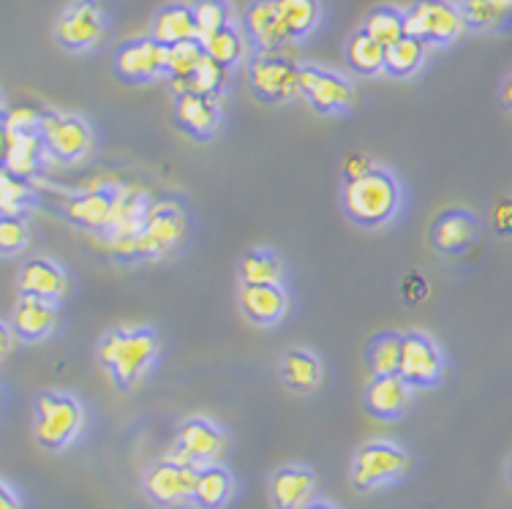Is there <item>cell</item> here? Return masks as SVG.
<instances>
[{"mask_svg": "<svg viewBox=\"0 0 512 509\" xmlns=\"http://www.w3.org/2000/svg\"><path fill=\"white\" fill-rule=\"evenodd\" d=\"M158 335L153 330H112L101 338L99 360L112 373V379L128 390L156 363Z\"/></svg>", "mask_w": 512, "mask_h": 509, "instance_id": "6da1fadb", "label": "cell"}, {"mask_svg": "<svg viewBox=\"0 0 512 509\" xmlns=\"http://www.w3.org/2000/svg\"><path fill=\"white\" fill-rule=\"evenodd\" d=\"M186 235V216L175 202H161L150 210L139 235L112 240V254L118 259H158L172 254Z\"/></svg>", "mask_w": 512, "mask_h": 509, "instance_id": "7a4b0ae2", "label": "cell"}, {"mask_svg": "<svg viewBox=\"0 0 512 509\" xmlns=\"http://www.w3.org/2000/svg\"><path fill=\"white\" fill-rule=\"evenodd\" d=\"M401 188L390 172L374 169L368 177L352 180L344 188V210L357 226H382L398 213Z\"/></svg>", "mask_w": 512, "mask_h": 509, "instance_id": "3957f363", "label": "cell"}, {"mask_svg": "<svg viewBox=\"0 0 512 509\" xmlns=\"http://www.w3.org/2000/svg\"><path fill=\"white\" fill-rule=\"evenodd\" d=\"M248 82L256 98L267 104H284L303 96V66L284 52H259L248 66Z\"/></svg>", "mask_w": 512, "mask_h": 509, "instance_id": "277c9868", "label": "cell"}, {"mask_svg": "<svg viewBox=\"0 0 512 509\" xmlns=\"http://www.w3.org/2000/svg\"><path fill=\"white\" fill-rule=\"evenodd\" d=\"M85 425V412L77 398L66 392H44L36 401V441L44 450H63L77 439Z\"/></svg>", "mask_w": 512, "mask_h": 509, "instance_id": "5b68a950", "label": "cell"}, {"mask_svg": "<svg viewBox=\"0 0 512 509\" xmlns=\"http://www.w3.org/2000/svg\"><path fill=\"white\" fill-rule=\"evenodd\" d=\"M404 17L406 36L420 39L423 44H450L466 28L461 9L450 0H414Z\"/></svg>", "mask_w": 512, "mask_h": 509, "instance_id": "8992f818", "label": "cell"}, {"mask_svg": "<svg viewBox=\"0 0 512 509\" xmlns=\"http://www.w3.org/2000/svg\"><path fill=\"white\" fill-rule=\"evenodd\" d=\"M409 466V458L401 447L390 441H368L355 455L352 463V482L357 490L379 488L384 482H393L401 477Z\"/></svg>", "mask_w": 512, "mask_h": 509, "instance_id": "52a82bcc", "label": "cell"}, {"mask_svg": "<svg viewBox=\"0 0 512 509\" xmlns=\"http://www.w3.org/2000/svg\"><path fill=\"white\" fill-rule=\"evenodd\" d=\"M41 137L47 150L60 161H79L93 147V131L88 123L77 115H63V112H44Z\"/></svg>", "mask_w": 512, "mask_h": 509, "instance_id": "ba28073f", "label": "cell"}, {"mask_svg": "<svg viewBox=\"0 0 512 509\" xmlns=\"http://www.w3.org/2000/svg\"><path fill=\"white\" fill-rule=\"evenodd\" d=\"M101 36H104V11L99 0H74L55 25V39L60 47L71 52L96 47Z\"/></svg>", "mask_w": 512, "mask_h": 509, "instance_id": "9c48e42d", "label": "cell"}, {"mask_svg": "<svg viewBox=\"0 0 512 509\" xmlns=\"http://www.w3.org/2000/svg\"><path fill=\"white\" fill-rule=\"evenodd\" d=\"M444 360L439 346L431 335L412 330L401 341V368L398 373L404 376L412 387H431L442 376Z\"/></svg>", "mask_w": 512, "mask_h": 509, "instance_id": "30bf717a", "label": "cell"}, {"mask_svg": "<svg viewBox=\"0 0 512 509\" xmlns=\"http://www.w3.org/2000/svg\"><path fill=\"white\" fill-rule=\"evenodd\" d=\"M224 450H227L224 433L218 431L213 422L202 420V417H191V420H186L178 428V436H175V455H172L169 461L197 466V463L216 461Z\"/></svg>", "mask_w": 512, "mask_h": 509, "instance_id": "8fae6325", "label": "cell"}, {"mask_svg": "<svg viewBox=\"0 0 512 509\" xmlns=\"http://www.w3.org/2000/svg\"><path fill=\"white\" fill-rule=\"evenodd\" d=\"M169 47L156 39H134L123 44L115 55V71L126 82H150L167 74Z\"/></svg>", "mask_w": 512, "mask_h": 509, "instance_id": "7c38bea8", "label": "cell"}, {"mask_svg": "<svg viewBox=\"0 0 512 509\" xmlns=\"http://www.w3.org/2000/svg\"><path fill=\"white\" fill-rule=\"evenodd\" d=\"M303 96L308 104L322 112V115H338L352 107L355 101V88L338 77L333 71L316 69V66H303Z\"/></svg>", "mask_w": 512, "mask_h": 509, "instance_id": "4fadbf2b", "label": "cell"}, {"mask_svg": "<svg viewBox=\"0 0 512 509\" xmlns=\"http://www.w3.org/2000/svg\"><path fill=\"white\" fill-rule=\"evenodd\" d=\"M197 480V466H188V463L178 461H161L150 469L145 485H148L150 499L156 501V504L172 507V504H180V501L194 499Z\"/></svg>", "mask_w": 512, "mask_h": 509, "instance_id": "5bb4252c", "label": "cell"}, {"mask_svg": "<svg viewBox=\"0 0 512 509\" xmlns=\"http://www.w3.org/2000/svg\"><path fill=\"white\" fill-rule=\"evenodd\" d=\"M243 28L262 52H284L286 44L292 41L278 11V0H251L243 14Z\"/></svg>", "mask_w": 512, "mask_h": 509, "instance_id": "9a60e30c", "label": "cell"}, {"mask_svg": "<svg viewBox=\"0 0 512 509\" xmlns=\"http://www.w3.org/2000/svg\"><path fill=\"white\" fill-rule=\"evenodd\" d=\"M63 216L71 224L90 229V232H109L115 221V207H118V188H101V191H85V194L63 199Z\"/></svg>", "mask_w": 512, "mask_h": 509, "instance_id": "2e32d148", "label": "cell"}, {"mask_svg": "<svg viewBox=\"0 0 512 509\" xmlns=\"http://www.w3.org/2000/svg\"><path fill=\"white\" fill-rule=\"evenodd\" d=\"M477 240H480V224L466 210H444L431 226V243L439 254H463Z\"/></svg>", "mask_w": 512, "mask_h": 509, "instance_id": "e0dca14e", "label": "cell"}, {"mask_svg": "<svg viewBox=\"0 0 512 509\" xmlns=\"http://www.w3.org/2000/svg\"><path fill=\"white\" fill-rule=\"evenodd\" d=\"M412 401V384L401 373L393 376H374V382L365 390V406L379 420H395L409 409Z\"/></svg>", "mask_w": 512, "mask_h": 509, "instance_id": "ac0fdd59", "label": "cell"}, {"mask_svg": "<svg viewBox=\"0 0 512 509\" xmlns=\"http://www.w3.org/2000/svg\"><path fill=\"white\" fill-rule=\"evenodd\" d=\"M58 322V311L55 303L50 300H41V297H28L22 294L14 311H11V330L22 341H41L55 330Z\"/></svg>", "mask_w": 512, "mask_h": 509, "instance_id": "d6986e66", "label": "cell"}, {"mask_svg": "<svg viewBox=\"0 0 512 509\" xmlns=\"http://www.w3.org/2000/svg\"><path fill=\"white\" fill-rule=\"evenodd\" d=\"M20 292L28 297H41V300H50L58 303L60 297L69 289V278L63 273V267H58L50 259H28L20 267Z\"/></svg>", "mask_w": 512, "mask_h": 509, "instance_id": "ffe728a7", "label": "cell"}, {"mask_svg": "<svg viewBox=\"0 0 512 509\" xmlns=\"http://www.w3.org/2000/svg\"><path fill=\"white\" fill-rule=\"evenodd\" d=\"M286 308H289V297L284 286L243 284L240 289V311L251 324H259V327L278 324L286 316Z\"/></svg>", "mask_w": 512, "mask_h": 509, "instance_id": "44dd1931", "label": "cell"}, {"mask_svg": "<svg viewBox=\"0 0 512 509\" xmlns=\"http://www.w3.org/2000/svg\"><path fill=\"white\" fill-rule=\"evenodd\" d=\"M44 150H47V145H44L41 131H36V134H22V131L3 128V169L11 172L14 177L28 180L39 169Z\"/></svg>", "mask_w": 512, "mask_h": 509, "instance_id": "7402d4cb", "label": "cell"}, {"mask_svg": "<svg viewBox=\"0 0 512 509\" xmlns=\"http://www.w3.org/2000/svg\"><path fill=\"white\" fill-rule=\"evenodd\" d=\"M175 120L186 134L205 139L218 128L221 112H218L216 98L183 93V96L175 98Z\"/></svg>", "mask_w": 512, "mask_h": 509, "instance_id": "603a6c76", "label": "cell"}, {"mask_svg": "<svg viewBox=\"0 0 512 509\" xmlns=\"http://www.w3.org/2000/svg\"><path fill=\"white\" fill-rule=\"evenodd\" d=\"M150 39H156L164 47H175V44H183V41L199 39L194 9L183 6V3H169V6H164L153 17Z\"/></svg>", "mask_w": 512, "mask_h": 509, "instance_id": "cb8c5ba5", "label": "cell"}, {"mask_svg": "<svg viewBox=\"0 0 512 509\" xmlns=\"http://www.w3.org/2000/svg\"><path fill=\"white\" fill-rule=\"evenodd\" d=\"M148 196L139 188H118V207H115V221L109 226V243L112 240H126V237L139 235L150 216Z\"/></svg>", "mask_w": 512, "mask_h": 509, "instance_id": "d4e9b609", "label": "cell"}, {"mask_svg": "<svg viewBox=\"0 0 512 509\" xmlns=\"http://www.w3.org/2000/svg\"><path fill=\"white\" fill-rule=\"evenodd\" d=\"M325 368L319 363V357L308 349H286L281 357V379L292 392H314L322 384Z\"/></svg>", "mask_w": 512, "mask_h": 509, "instance_id": "484cf974", "label": "cell"}, {"mask_svg": "<svg viewBox=\"0 0 512 509\" xmlns=\"http://www.w3.org/2000/svg\"><path fill=\"white\" fill-rule=\"evenodd\" d=\"M311 490H314V474L308 469H297V466L278 471L273 477V485H270L276 509L303 507V501L311 496Z\"/></svg>", "mask_w": 512, "mask_h": 509, "instance_id": "4316f807", "label": "cell"}, {"mask_svg": "<svg viewBox=\"0 0 512 509\" xmlns=\"http://www.w3.org/2000/svg\"><path fill=\"white\" fill-rule=\"evenodd\" d=\"M240 278L248 286H281L284 265L273 251L267 248H251L240 259Z\"/></svg>", "mask_w": 512, "mask_h": 509, "instance_id": "83f0119b", "label": "cell"}, {"mask_svg": "<svg viewBox=\"0 0 512 509\" xmlns=\"http://www.w3.org/2000/svg\"><path fill=\"white\" fill-rule=\"evenodd\" d=\"M224 85H227V69L213 58H205L191 77L183 79V82H172V90H175V96L191 93V96L216 98L224 90Z\"/></svg>", "mask_w": 512, "mask_h": 509, "instance_id": "f1b7e54d", "label": "cell"}, {"mask_svg": "<svg viewBox=\"0 0 512 509\" xmlns=\"http://www.w3.org/2000/svg\"><path fill=\"white\" fill-rule=\"evenodd\" d=\"M384 55H387V49L376 39H371L365 30H357L355 36L349 39V44H346V60H349V66L357 74H363V77L379 74L384 69Z\"/></svg>", "mask_w": 512, "mask_h": 509, "instance_id": "f546056e", "label": "cell"}, {"mask_svg": "<svg viewBox=\"0 0 512 509\" xmlns=\"http://www.w3.org/2000/svg\"><path fill=\"white\" fill-rule=\"evenodd\" d=\"M232 496V477L221 466H205L199 469L197 490H194V501L202 509H221Z\"/></svg>", "mask_w": 512, "mask_h": 509, "instance_id": "4dcf8cb0", "label": "cell"}, {"mask_svg": "<svg viewBox=\"0 0 512 509\" xmlns=\"http://www.w3.org/2000/svg\"><path fill=\"white\" fill-rule=\"evenodd\" d=\"M425 44L420 39L404 36L401 41H395L393 47H387L384 55V71H390L393 77H409L414 71L423 66Z\"/></svg>", "mask_w": 512, "mask_h": 509, "instance_id": "1f68e13d", "label": "cell"}, {"mask_svg": "<svg viewBox=\"0 0 512 509\" xmlns=\"http://www.w3.org/2000/svg\"><path fill=\"white\" fill-rule=\"evenodd\" d=\"M401 341L404 335L379 333L368 343V363L374 376H393L401 368Z\"/></svg>", "mask_w": 512, "mask_h": 509, "instance_id": "d6a6232c", "label": "cell"}, {"mask_svg": "<svg viewBox=\"0 0 512 509\" xmlns=\"http://www.w3.org/2000/svg\"><path fill=\"white\" fill-rule=\"evenodd\" d=\"M363 30L371 39H376L384 49H387L393 47L395 41H401L406 36V17L401 11L382 6V9H374L368 14Z\"/></svg>", "mask_w": 512, "mask_h": 509, "instance_id": "836d02e7", "label": "cell"}, {"mask_svg": "<svg viewBox=\"0 0 512 509\" xmlns=\"http://www.w3.org/2000/svg\"><path fill=\"white\" fill-rule=\"evenodd\" d=\"M278 11L284 17L292 41L303 39L319 22V3L316 0H278Z\"/></svg>", "mask_w": 512, "mask_h": 509, "instance_id": "e575fe53", "label": "cell"}, {"mask_svg": "<svg viewBox=\"0 0 512 509\" xmlns=\"http://www.w3.org/2000/svg\"><path fill=\"white\" fill-rule=\"evenodd\" d=\"M207 58L205 47H202V41H183V44H175V47H169L167 55V74L172 82H183L188 79L194 71L199 69V63Z\"/></svg>", "mask_w": 512, "mask_h": 509, "instance_id": "d590c367", "label": "cell"}, {"mask_svg": "<svg viewBox=\"0 0 512 509\" xmlns=\"http://www.w3.org/2000/svg\"><path fill=\"white\" fill-rule=\"evenodd\" d=\"M30 202H33V191L28 183L3 169V175H0V213L3 218H20Z\"/></svg>", "mask_w": 512, "mask_h": 509, "instance_id": "8d00e7d4", "label": "cell"}, {"mask_svg": "<svg viewBox=\"0 0 512 509\" xmlns=\"http://www.w3.org/2000/svg\"><path fill=\"white\" fill-rule=\"evenodd\" d=\"M191 9H194V20H197L199 41L213 36L218 30L229 28L232 11H229L227 0H197Z\"/></svg>", "mask_w": 512, "mask_h": 509, "instance_id": "74e56055", "label": "cell"}, {"mask_svg": "<svg viewBox=\"0 0 512 509\" xmlns=\"http://www.w3.org/2000/svg\"><path fill=\"white\" fill-rule=\"evenodd\" d=\"M202 47H205L207 58H213L216 63H221L224 69H229V66L237 63L240 55H243V39H240V33H237L232 25L224 30H218L213 36H207V39H202Z\"/></svg>", "mask_w": 512, "mask_h": 509, "instance_id": "f35d334b", "label": "cell"}, {"mask_svg": "<svg viewBox=\"0 0 512 509\" xmlns=\"http://www.w3.org/2000/svg\"><path fill=\"white\" fill-rule=\"evenodd\" d=\"M461 17L469 28H493L502 22V11L493 6L491 0H461Z\"/></svg>", "mask_w": 512, "mask_h": 509, "instance_id": "ab89813d", "label": "cell"}, {"mask_svg": "<svg viewBox=\"0 0 512 509\" xmlns=\"http://www.w3.org/2000/svg\"><path fill=\"white\" fill-rule=\"evenodd\" d=\"M30 240V229L22 218H3L0 221V248L3 254L11 256L22 251Z\"/></svg>", "mask_w": 512, "mask_h": 509, "instance_id": "60d3db41", "label": "cell"}, {"mask_svg": "<svg viewBox=\"0 0 512 509\" xmlns=\"http://www.w3.org/2000/svg\"><path fill=\"white\" fill-rule=\"evenodd\" d=\"M41 120H44V112H39L30 104H20V107H11L3 118V128L9 131H22V134H36L41 131Z\"/></svg>", "mask_w": 512, "mask_h": 509, "instance_id": "b9f144b4", "label": "cell"}, {"mask_svg": "<svg viewBox=\"0 0 512 509\" xmlns=\"http://www.w3.org/2000/svg\"><path fill=\"white\" fill-rule=\"evenodd\" d=\"M341 169H344L346 183H352V180L368 177L376 167L374 161H371V156H365L363 150H352V153H346L344 161H341Z\"/></svg>", "mask_w": 512, "mask_h": 509, "instance_id": "7bdbcfd3", "label": "cell"}, {"mask_svg": "<svg viewBox=\"0 0 512 509\" xmlns=\"http://www.w3.org/2000/svg\"><path fill=\"white\" fill-rule=\"evenodd\" d=\"M491 226L499 237H512V196H504L493 205Z\"/></svg>", "mask_w": 512, "mask_h": 509, "instance_id": "ee69618b", "label": "cell"}, {"mask_svg": "<svg viewBox=\"0 0 512 509\" xmlns=\"http://www.w3.org/2000/svg\"><path fill=\"white\" fill-rule=\"evenodd\" d=\"M425 294H428V286H425L423 278H420V275H417V273L406 275V278H404V297H406V303H420Z\"/></svg>", "mask_w": 512, "mask_h": 509, "instance_id": "f6af8a7d", "label": "cell"}, {"mask_svg": "<svg viewBox=\"0 0 512 509\" xmlns=\"http://www.w3.org/2000/svg\"><path fill=\"white\" fill-rule=\"evenodd\" d=\"M0 509H22L20 499L11 493L9 485H3V490H0Z\"/></svg>", "mask_w": 512, "mask_h": 509, "instance_id": "bcb514c9", "label": "cell"}, {"mask_svg": "<svg viewBox=\"0 0 512 509\" xmlns=\"http://www.w3.org/2000/svg\"><path fill=\"white\" fill-rule=\"evenodd\" d=\"M502 104L507 109H512V74L504 79V88H502Z\"/></svg>", "mask_w": 512, "mask_h": 509, "instance_id": "7dc6e473", "label": "cell"}, {"mask_svg": "<svg viewBox=\"0 0 512 509\" xmlns=\"http://www.w3.org/2000/svg\"><path fill=\"white\" fill-rule=\"evenodd\" d=\"M493 6H496V9L502 11V14H507V11H512V0H491Z\"/></svg>", "mask_w": 512, "mask_h": 509, "instance_id": "c3c4849f", "label": "cell"}, {"mask_svg": "<svg viewBox=\"0 0 512 509\" xmlns=\"http://www.w3.org/2000/svg\"><path fill=\"white\" fill-rule=\"evenodd\" d=\"M308 509H333V507H327V504H311Z\"/></svg>", "mask_w": 512, "mask_h": 509, "instance_id": "681fc988", "label": "cell"}, {"mask_svg": "<svg viewBox=\"0 0 512 509\" xmlns=\"http://www.w3.org/2000/svg\"><path fill=\"white\" fill-rule=\"evenodd\" d=\"M510 480H512V461H510Z\"/></svg>", "mask_w": 512, "mask_h": 509, "instance_id": "f907efd6", "label": "cell"}]
</instances>
